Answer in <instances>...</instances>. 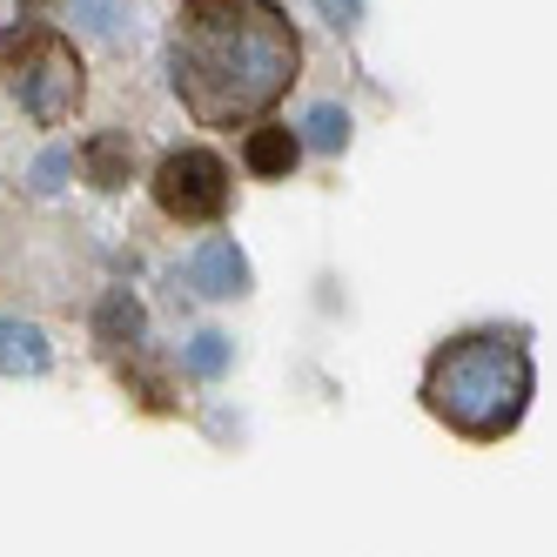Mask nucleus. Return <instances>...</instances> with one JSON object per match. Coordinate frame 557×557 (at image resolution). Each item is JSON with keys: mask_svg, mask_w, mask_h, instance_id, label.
<instances>
[{"mask_svg": "<svg viewBox=\"0 0 557 557\" xmlns=\"http://www.w3.org/2000/svg\"><path fill=\"white\" fill-rule=\"evenodd\" d=\"M74 21L88 34H101V41H114V34L128 27V0H74Z\"/></svg>", "mask_w": 557, "mask_h": 557, "instance_id": "13", "label": "nucleus"}, {"mask_svg": "<svg viewBox=\"0 0 557 557\" xmlns=\"http://www.w3.org/2000/svg\"><path fill=\"white\" fill-rule=\"evenodd\" d=\"M48 34V0H0V61H21Z\"/></svg>", "mask_w": 557, "mask_h": 557, "instance_id": "10", "label": "nucleus"}, {"mask_svg": "<svg viewBox=\"0 0 557 557\" xmlns=\"http://www.w3.org/2000/svg\"><path fill=\"white\" fill-rule=\"evenodd\" d=\"M148 195H154V209H162L169 222L209 228V222H222L228 202H235V175H228V162H222L215 148L188 141V148H169L162 162H154Z\"/></svg>", "mask_w": 557, "mask_h": 557, "instance_id": "3", "label": "nucleus"}, {"mask_svg": "<svg viewBox=\"0 0 557 557\" xmlns=\"http://www.w3.org/2000/svg\"><path fill=\"white\" fill-rule=\"evenodd\" d=\"M182 370H188L195 383H215V376L228 370V336H222V330L188 336V349H182Z\"/></svg>", "mask_w": 557, "mask_h": 557, "instance_id": "12", "label": "nucleus"}, {"mask_svg": "<svg viewBox=\"0 0 557 557\" xmlns=\"http://www.w3.org/2000/svg\"><path fill=\"white\" fill-rule=\"evenodd\" d=\"M302 34L275 0H182L169 27V88L195 128H249L296 88Z\"/></svg>", "mask_w": 557, "mask_h": 557, "instance_id": "1", "label": "nucleus"}, {"mask_svg": "<svg viewBox=\"0 0 557 557\" xmlns=\"http://www.w3.org/2000/svg\"><path fill=\"white\" fill-rule=\"evenodd\" d=\"M95 343H101V356L122 370V383L141 396L148 410H169V383L148 370V309H141V296L108 289L101 309H95Z\"/></svg>", "mask_w": 557, "mask_h": 557, "instance_id": "5", "label": "nucleus"}, {"mask_svg": "<svg viewBox=\"0 0 557 557\" xmlns=\"http://www.w3.org/2000/svg\"><path fill=\"white\" fill-rule=\"evenodd\" d=\"M82 175L101 188V195H114V188H128V175H135V141L122 135V128H101L88 148H82Z\"/></svg>", "mask_w": 557, "mask_h": 557, "instance_id": "9", "label": "nucleus"}, {"mask_svg": "<svg viewBox=\"0 0 557 557\" xmlns=\"http://www.w3.org/2000/svg\"><path fill=\"white\" fill-rule=\"evenodd\" d=\"M14 101H21V114L34 128H61L74 108L88 101V67H82V54H74V41L67 34H41L21 61H14Z\"/></svg>", "mask_w": 557, "mask_h": 557, "instance_id": "4", "label": "nucleus"}, {"mask_svg": "<svg viewBox=\"0 0 557 557\" xmlns=\"http://www.w3.org/2000/svg\"><path fill=\"white\" fill-rule=\"evenodd\" d=\"M188 289L209 296V302H228V296H249V256L228 243V235H209V243H195L188 256Z\"/></svg>", "mask_w": 557, "mask_h": 557, "instance_id": "6", "label": "nucleus"}, {"mask_svg": "<svg viewBox=\"0 0 557 557\" xmlns=\"http://www.w3.org/2000/svg\"><path fill=\"white\" fill-rule=\"evenodd\" d=\"M243 162H249V175H262V182H289V169L302 162V135L283 128V122H262V128L243 135Z\"/></svg>", "mask_w": 557, "mask_h": 557, "instance_id": "8", "label": "nucleus"}, {"mask_svg": "<svg viewBox=\"0 0 557 557\" xmlns=\"http://www.w3.org/2000/svg\"><path fill=\"white\" fill-rule=\"evenodd\" d=\"M54 370V343L41 323L0 315V376H48Z\"/></svg>", "mask_w": 557, "mask_h": 557, "instance_id": "7", "label": "nucleus"}, {"mask_svg": "<svg viewBox=\"0 0 557 557\" xmlns=\"http://www.w3.org/2000/svg\"><path fill=\"white\" fill-rule=\"evenodd\" d=\"M417 396L450 436H463V444H504V436L531 417V396H537L531 336L504 330V323H476V330L444 336L423 363Z\"/></svg>", "mask_w": 557, "mask_h": 557, "instance_id": "2", "label": "nucleus"}, {"mask_svg": "<svg viewBox=\"0 0 557 557\" xmlns=\"http://www.w3.org/2000/svg\"><path fill=\"white\" fill-rule=\"evenodd\" d=\"M349 108H336V101H315L309 114H302V148H315V154H343L349 148Z\"/></svg>", "mask_w": 557, "mask_h": 557, "instance_id": "11", "label": "nucleus"}, {"mask_svg": "<svg viewBox=\"0 0 557 557\" xmlns=\"http://www.w3.org/2000/svg\"><path fill=\"white\" fill-rule=\"evenodd\" d=\"M74 162H82V154H74V148H48V154H41V162H34V169H27V188H34V195H54V188H67V175H74Z\"/></svg>", "mask_w": 557, "mask_h": 557, "instance_id": "14", "label": "nucleus"}]
</instances>
